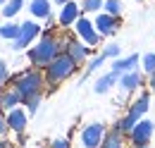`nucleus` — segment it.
I'll return each mask as SVG.
<instances>
[{
	"label": "nucleus",
	"instance_id": "obj_1",
	"mask_svg": "<svg viewBox=\"0 0 155 148\" xmlns=\"http://www.w3.org/2000/svg\"><path fill=\"white\" fill-rule=\"evenodd\" d=\"M60 55V48H58V41L55 38H50V36H43L29 50V57H31V62L34 65H38V67H48L55 57Z\"/></svg>",
	"mask_w": 155,
	"mask_h": 148
},
{
	"label": "nucleus",
	"instance_id": "obj_2",
	"mask_svg": "<svg viewBox=\"0 0 155 148\" xmlns=\"http://www.w3.org/2000/svg\"><path fill=\"white\" fill-rule=\"evenodd\" d=\"M74 69H77V60L69 53H64V55H58L45 67V76L50 84H58V81H64L69 74H74Z\"/></svg>",
	"mask_w": 155,
	"mask_h": 148
},
{
	"label": "nucleus",
	"instance_id": "obj_3",
	"mask_svg": "<svg viewBox=\"0 0 155 148\" xmlns=\"http://www.w3.org/2000/svg\"><path fill=\"white\" fill-rule=\"evenodd\" d=\"M41 86H43V76L38 72H24L15 81V89L21 93V98L26 100V98H31V96H38Z\"/></svg>",
	"mask_w": 155,
	"mask_h": 148
},
{
	"label": "nucleus",
	"instance_id": "obj_4",
	"mask_svg": "<svg viewBox=\"0 0 155 148\" xmlns=\"http://www.w3.org/2000/svg\"><path fill=\"white\" fill-rule=\"evenodd\" d=\"M148 100H150L148 96H141V98L136 100L134 105H131V110H129V115H127V117H124V119H122V122L117 124V129H119V131H124V134L134 129V127H136V122H141V117H143V112L148 110Z\"/></svg>",
	"mask_w": 155,
	"mask_h": 148
},
{
	"label": "nucleus",
	"instance_id": "obj_5",
	"mask_svg": "<svg viewBox=\"0 0 155 148\" xmlns=\"http://www.w3.org/2000/svg\"><path fill=\"white\" fill-rule=\"evenodd\" d=\"M38 34H41V26H38V24H34V22H24V24H21V31H19V38L15 41L12 48H15V50H24V48L38 36Z\"/></svg>",
	"mask_w": 155,
	"mask_h": 148
},
{
	"label": "nucleus",
	"instance_id": "obj_6",
	"mask_svg": "<svg viewBox=\"0 0 155 148\" xmlns=\"http://www.w3.org/2000/svg\"><path fill=\"white\" fill-rule=\"evenodd\" d=\"M77 34H79V38L84 41V43H88V45H96L98 43V31H96V24H91L86 17H79L77 19Z\"/></svg>",
	"mask_w": 155,
	"mask_h": 148
},
{
	"label": "nucleus",
	"instance_id": "obj_7",
	"mask_svg": "<svg viewBox=\"0 0 155 148\" xmlns=\"http://www.w3.org/2000/svg\"><path fill=\"white\" fill-rule=\"evenodd\" d=\"M81 141H84V148L100 146L103 143V124H88L81 131Z\"/></svg>",
	"mask_w": 155,
	"mask_h": 148
},
{
	"label": "nucleus",
	"instance_id": "obj_8",
	"mask_svg": "<svg viewBox=\"0 0 155 148\" xmlns=\"http://www.w3.org/2000/svg\"><path fill=\"white\" fill-rule=\"evenodd\" d=\"M150 136H153V122H148V119L136 122V127L131 129V139H134L136 146L148 143V141H150Z\"/></svg>",
	"mask_w": 155,
	"mask_h": 148
},
{
	"label": "nucleus",
	"instance_id": "obj_9",
	"mask_svg": "<svg viewBox=\"0 0 155 148\" xmlns=\"http://www.w3.org/2000/svg\"><path fill=\"white\" fill-rule=\"evenodd\" d=\"M79 12H81V10H79L77 2H72V0H69V2H64V5H62V10H60V24H62V26L77 24Z\"/></svg>",
	"mask_w": 155,
	"mask_h": 148
},
{
	"label": "nucleus",
	"instance_id": "obj_10",
	"mask_svg": "<svg viewBox=\"0 0 155 148\" xmlns=\"http://www.w3.org/2000/svg\"><path fill=\"white\" fill-rule=\"evenodd\" d=\"M96 29L98 34H103V36H112L117 29V17H112V15H98L96 17Z\"/></svg>",
	"mask_w": 155,
	"mask_h": 148
},
{
	"label": "nucleus",
	"instance_id": "obj_11",
	"mask_svg": "<svg viewBox=\"0 0 155 148\" xmlns=\"http://www.w3.org/2000/svg\"><path fill=\"white\" fill-rule=\"evenodd\" d=\"M29 12L34 17H50V0H29Z\"/></svg>",
	"mask_w": 155,
	"mask_h": 148
},
{
	"label": "nucleus",
	"instance_id": "obj_12",
	"mask_svg": "<svg viewBox=\"0 0 155 148\" xmlns=\"http://www.w3.org/2000/svg\"><path fill=\"white\" fill-rule=\"evenodd\" d=\"M7 124H10V129H15V131H24V127H26V115L21 110H17V108H12V110L7 112Z\"/></svg>",
	"mask_w": 155,
	"mask_h": 148
},
{
	"label": "nucleus",
	"instance_id": "obj_13",
	"mask_svg": "<svg viewBox=\"0 0 155 148\" xmlns=\"http://www.w3.org/2000/svg\"><path fill=\"white\" fill-rule=\"evenodd\" d=\"M136 65H138V55H129V57H124V60H115L112 72L119 76V74H124V72H131Z\"/></svg>",
	"mask_w": 155,
	"mask_h": 148
},
{
	"label": "nucleus",
	"instance_id": "obj_14",
	"mask_svg": "<svg viewBox=\"0 0 155 148\" xmlns=\"http://www.w3.org/2000/svg\"><path fill=\"white\" fill-rule=\"evenodd\" d=\"M138 81H141V74L134 72V69L119 74V86H122V91H134L136 86H138Z\"/></svg>",
	"mask_w": 155,
	"mask_h": 148
},
{
	"label": "nucleus",
	"instance_id": "obj_15",
	"mask_svg": "<svg viewBox=\"0 0 155 148\" xmlns=\"http://www.w3.org/2000/svg\"><path fill=\"white\" fill-rule=\"evenodd\" d=\"M21 100V93L15 89V91H2L0 93V105L2 108H7V110H12V108H17V103Z\"/></svg>",
	"mask_w": 155,
	"mask_h": 148
},
{
	"label": "nucleus",
	"instance_id": "obj_16",
	"mask_svg": "<svg viewBox=\"0 0 155 148\" xmlns=\"http://www.w3.org/2000/svg\"><path fill=\"white\" fill-rule=\"evenodd\" d=\"M19 31H21V26H17V24H2L0 26V38H10V41H17L19 38Z\"/></svg>",
	"mask_w": 155,
	"mask_h": 148
},
{
	"label": "nucleus",
	"instance_id": "obj_17",
	"mask_svg": "<svg viewBox=\"0 0 155 148\" xmlns=\"http://www.w3.org/2000/svg\"><path fill=\"white\" fill-rule=\"evenodd\" d=\"M21 5H24V0H7V2L2 5V10H0V12H2V17L10 19V17H15V15L21 10Z\"/></svg>",
	"mask_w": 155,
	"mask_h": 148
},
{
	"label": "nucleus",
	"instance_id": "obj_18",
	"mask_svg": "<svg viewBox=\"0 0 155 148\" xmlns=\"http://www.w3.org/2000/svg\"><path fill=\"white\" fill-rule=\"evenodd\" d=\"M115 79H117V74L115 72H110V74H105V76H100L96 81V93H105L112 84H115Z\"/></svg>",
	"mask_w": 155,
	"mask_h": 148
},
{
	"label": "nucleus",
	"instance_id": "obj_19",
	"mask_svg": "<svg viewBox=\"0 0 155 148\" xmlns=\"http://www.w3.org/2000/svg\"><path fill=\"white\" fill-rule=\"evenodd\" d=\"M67 53H69V55L74 57L77 62H81V60L86 57V53H88V48H84L81 43H77V41H72V43H69V48H67Z\"/></svg>",
	"mask_w": 155,
	"mask_h": 148
},
{
	"label": "nucleus",
	"instance_id": "obj_20",
	"mask_svg": "<svg viewBox=\"0 0 155 148\" xmlns=\"http://www.w3.org/2000/svg\"><path fill=\"white\" fill-rule=\"evenodd\" d=\"M103 10V0H81V12H98Z\"/></svg>",
	"mask_w": 155,
	"mask_h": 148
},
{
	"label": "nucleus",
	"instance_id": "obj_21",
	"mask_svg": "<svg viewBox=\"0 0 155 148\" xmlns=\"http://www.w3.org/2000/svg\"><path fill=\"white\" fill-rule=\"evenodd\" d=\"M103 148H122V139H119V129H117L115 134H107V136H105V143H103Z\"/></svg>",
	"mask_w": 155,
	"mask_h": 148
},
{
	"label": "nucleus",
	"instance_id": "obj_22",
	"mask_svg": "<svg viewBox=\"0 0 155 148\" xmlns=\"http://www.w3.org/2000/svg\"><path fill=\"white\" fill-rule=\"evenodd\" d=\"M105 12L112 15V17H119V15H122V5H119V0H107V2H105Z\"/></svg>",
	"mask_w": 155,
	"mask_h": 148
},
{
	"label": "nucleus",
	"instance_id": "obj_23",
	"mask_svg": "<svg viewBox=\"0 0 155 148\" xmlns=\"http://www.w3.org/2000/svg\"><path fill=\"white\" fill-rule=\"evenodd\" d=\"M143 72H155V53H148V55L143 57Z\"/></svg>",
	"mask_w": 155,
	"mask_h": 148
},
{
	"label": "nucleus",
	"instance_id": "obj_24",
	"mask_svg": "<svg viewBox=\"0 0 155 148\" xmlns=\"http://www.w3.org/2000/svg\"><path fill=\"white\" fill-rule=\"evenodd\" d=\"M105 53H103V55H98L96 60H93V62H91V65H88V72H93V69H98V67H100V65H103V62H105Z\"/></svg>",
	"mask_w": 155,
	"mask_h": 148
},
{
	"label": "nucleus",
	"instance_id": "obj_25",
	"mask_svg": "<svg viewBox=\"0 0 155 148\" xmlns=\"http://www.w3.org/2000/svg\"><path fill=\"white\" fill-rule=\"evenodd\" d=\"M105 55L107 57H117L119 55V45H117V43H110V45L105 48Z\"/></svg>",
	"mask_w": 155,
	"mask_h": 148
},
{
	"label": "nucleus",
	"instance_id": "obj_26",
	"mask_svg": "<svg viewBox=\"0 0 155 148\" xmlns=\"http://www.w3.org/2000/svg\"><path fill=\"white\" fill-rule=\"evenodd\" d=\"M26 105H29V112L34 115V112H36V105H38V96H31V98H26Z\"/></svg>",
	"mask_w": 155,
	"mask_h": 148
},
{
	"label": "nucleus",
	"instance_id": "obj_27",
	"mask_svg": "<svg viewBox=\"0 0 155 148\" xmlns=\"http://www.w3.org/2000/svg\"><path fill=\"white\" fill-rule=\"evenodd\" d=\"M7 79V65H5V60H0V84Z\"/></svg>",
	"mask_w": 155,
	"mask_h": 148
},
{
	"label": "nucleus",
	"instance_id": "obj_28",
	"mask_svg": "<svg viewBox=\"0 0 155 148\" xmlns=\"http://www.w3.org/2000/svg\"><path fill=\"white\" fill-rule=\"evenodd\" d=\"M53 148H69V143H67L64 139H58V141L53 143Z\"/></svg>",
	"mask_w": 155,
	"mask_h": 148
},
{
	"label": "nucleus",
	"instance_id": "obj_29",
	"mask_svg": "<svg viewBox=\"0 0 155 148\" xmlns=\"http://www.w3.org/2000/svg\"><path fill=\"white\" fill-rule=\"evenodd\" d=\"M5 127H7V119H2V117H0V134L5 131Z\"/></svg>",
	"mask_w": 155,
	"mask_h": 148
},
{
	"label": "nucleus",
	"instance_id": "obj_30",
	"mask_svg": "<svg viewBox=\"0 0 155 148\" xmlns=\"http://www.w3.org/2000/svg\"><path fill=\"white\" fill-rule=\"evenodd\" d=\"M55 2H60V5H64V2H69V0H55Z\"/></svg>",
	"mask_w": 155,
	"mask_h": 148
},
{
	"label": "nucleus",
	"instance_id": "obj_31",
	"mask_svg": "<svg viewBox=\"0 0 155 148\" xmlns=\"http://www.w3.org/2000/svg\"><path fill=\"white\" fill-rule=\"evenodd\" d=\"M0 148H7V143H2V141H0Z\"/></svg>",
	"mask_w": 155,
	"mask_h": 148
},
{
	"label": "nucleus",
	"instance_id": "obj_32",
	"mask_svg": "<svg viewBox=\"0 0 155 148\" xmlns=\"http://www.w3.org/2000/svg\"><path fill=\"white\" fill-rule=\"evenodd\" d=\"M5 2H7V0H0V5H5Z\"/></svg>",
	"mask_w": 155,
	"mask_h": 148
},
{
	"label": "nucleus",
	"instance_id": "obj_33",
	"mask_svg": "<svg viewBox=\"0 0 155 148\" xmlns=\"http://www.w3.org/2000/svg\"><path fill=\"white\" fill-rule=\"evenodd\" d=\"M138 148H146V146H138Z\"/></svg>",
	"mask_w": 155,
	"mask_h": 148
}]
</instances>
